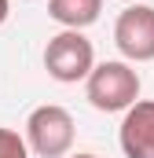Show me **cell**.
<instances>
[{
  "label": "cell",
  "mask_w": 154,
  "mask_h": 158,
  "mask_svg": "<svg viewBox=\"0 0 154 158\" xmlns=\"http://www.w3.org/2000/svg\"><path fill=\"white\" fill-rule=\"evenodd\" d=\"M84 92H88V103L95 110L117 114V110H128L140 103V74L125 59H107L88 74Z\"/></svg>",
  "instance_id": "cell-1"
},
{
  "label": "cell",
  "mask_w": 154,
  "mask_h": 158,
  "mask_svg": "<svg viewBox=\"0 0 154 158\" xmlns=\"http://www.w3.org/2000/svg\"><path fill=\"white\" fill-rule=\"evenodd\" d=\"M44 70L63 85H77L88 81V74L95 70V48L81 30H63L48 40L44 48Z\"/></svg>",
  "instance_id": "cell-2"
},
{
  "label": "cell",
  "mask_w": 154,
  "mask_h": 158,
  "mask_svg": "<svg viewBox=\"0 0 154 158\" xmlns=\"http://www.w3.org/2000/svg\"><path fill=\"white\" fill-rule=\"evenodd\" d=\"M26 143L40 158H63L74 147V118L66 107L44 103L26 118Z\"/></svg>",
  "instance_id": "cell-3"
},
{
  "label": "cell",
  "mask_w": 154,
  "mask_h": 158,
  "mask_svg": "<svg viewBox=\"0 0 154 158\" xmlns=\"http://www.w3.org/2000/svg\"><path fill=\"white\" fill-rule=\"evenodd\" d=\"M114 44L128 63H151L154 59V7L151 4H128L117 15Z\"/></svg>",
  "instance_id": "cell-4"
},
{
  "label": "cell",
  "mask_w": 154,
  "mask_h": 158,
  "mask_svg": "<svg viewBox=\"0 0 154 158\" xmlns=\"http://www.w3.org/2000/svg\"><path fill=\"white\" fill-rule=\"evenodd\" d=\"M117 143L125 158H154V99H140L136 107L125 110Z\"/></svg>",
  "instance_id": "cell-5"
},
{
  "label": "cell",
  "mask_w": 154,
  "mask_h": 158,
  "mask_svg": "<svg viewBox=\"0 0 154 158\" xmlns=\"http://www.w3.org/2000/svg\"><path fill=\"white\" fill-rule=\"evenodd\" d=\"M103 0H48V15L66 26V30H84L99 19Z\"/></svg>",
  "instance_id": "cell-6"
},
{
  "label": "cell",
  "mask_w": 154,
  "mask_h": 158,
  "mask_svg": "<svg viewBox=\"0 0 154 158\" xmlns=\"http://www.w3.org/2000/svg\"><path fill=\"white\" fill-rule=\"evenodd\" d=\"M0 158H30V143L15 129H0Z\"/></svg>",
  "instance_id": "cell-7"
},
{
  "label": "cell",
  "mask_w": 154,
  "mask_h": 158,
  "mask_svg": "<svg viewBox=\"0 0 154 158\" xmlns=\"http://www.w3.org/2000/svg\"><path fill=\"white\" fill-rule=\"evenodd\" d=\"M7 15H11V0H0V26L7 22Z\"/></svg>",
  "instance_id": "cell-8"
},
{
  "label": "cell",
  "mask_w": 154,
  "mask_h": 158,
  "mask_svg": "<svg viewBox=\"0 0 154 158\" xmlns=\"http://www.w3.org/2000/svg\"><path fill=\"white\" fill-rule=\"evenodd\" d=\"M74 158H95V155H74Z\"/></svg>",
  "instance_id": "cell-9"
},
{
  "label": "cell",
  "mask_w": 154,
  "mask_h": 158,
  "mask_svg": "<svg viewBox=\"0 0 154 158\" xmlns=\"http://www.w3.org/2000/svg\"><path fill=\"white\" fill-rule=\"evenodd\" d=\"M125 4H136V0H125Z\"/></svg>",
  "instance_id": "cell-10"
}]
</instances>
